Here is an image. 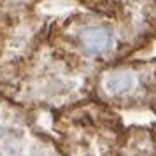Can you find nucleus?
Segmentation results:
<instances>
[{"mask_svg": "<svg viewBox=\"0 0 156 156\" xmlns=\"http://www.w3.org/2000/svg\"><path fill=\"white\" fill-rule=\"evenodd\" d=\"M79 42L90 55H102L112 44V34L104 27L91 25L79 30Z\"/></svg>", "mask_w": 156, "mask_h": 156, "instance_id": "2", "label": "nucleus"}, {"mask_svg": "<svg viewBox=\"0 0 156 156\" xmlns=\"http://www.w3.org/2000/svg\"><path fill=\"white\" fill-rule=\"evenodd\" d=\"M0 156H58L41 135L16 125L0 123Z\"/></svg>", "mask_w": 156, "mask_h": 156, "instance_id": "1", "label": "nucleus"}, {"mask_svg": "<svg viewBox=\"0 0 156 156\" xmlns=\"http://www.w3.org/2000/svg\"><path fill=\"white\" fill-rule=\"evenodd\" d=\"M135 86V76L128 70H114L109 72L102 79V90L109 97H121L132 91Z\"/></svg>", "mask_w": 156, "mask_h": 156, "instance_id": "3", "label": "nucleus"}]
</instances>
